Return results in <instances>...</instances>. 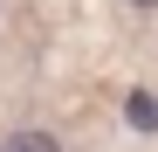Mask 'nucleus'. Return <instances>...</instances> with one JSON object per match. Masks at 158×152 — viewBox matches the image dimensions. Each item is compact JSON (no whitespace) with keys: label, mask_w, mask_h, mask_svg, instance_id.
<instances>
[{"label":"nucleus","mask_w":158,"mask_h":152,"mask_svg":"<svg viewBox=\"0 0 158 152\" xmlns=\"http://www.w3.org/2000/svg\"><path fill=\"white\" fill-rule=\"evenodd\" d=\"M0 152H62V145L48 138V132H35V124H28V132H14V138L0 145Z\"/></svg>","instance_id":"f257e3e1"},{"label":"nucleus","mask_w":158,"mask_h":152,"mask_svg":"<svg viewBox=\"0 0 158 152\" xmlns=\"http://www.w3.org/2000/svg\"><path fill=\"white\" fill-rule=\"evenodd\" d=\"M131 7H158V0H131Z\"/></svg>","instance_id":"f03ea898"}]
</instances>
